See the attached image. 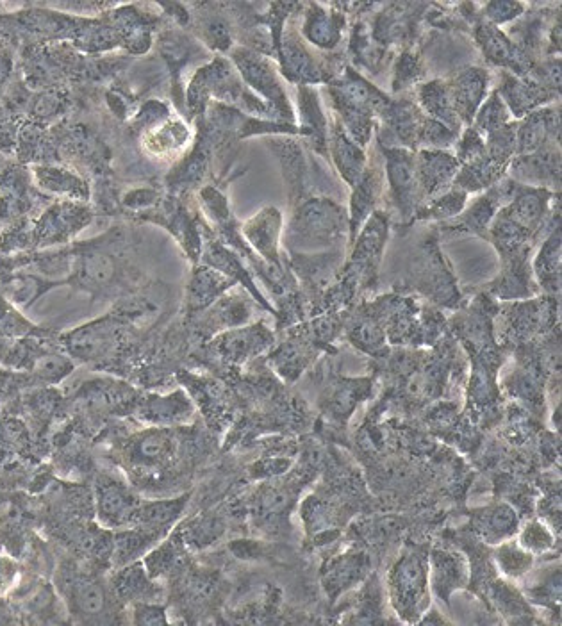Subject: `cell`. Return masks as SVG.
I'll return each instance as SVG.
<instances>
[{
    "mask_svg": "<svg viewBox=\"0 0 562 626\" xmlns=\"http://www.w3.org/2000/svg\"><path fill=\"white\" fill-rule=\"evenodd\" d=\"M134 498L116 482H104L99 487V512L111 527L124 525L134 516Z\"/></svg>",
    "mask_w": 562,
    "mask_h": 626,
    "instance_id": "cell-16",
    "label": "cell"
},
{
    "mask_svg": "<svg viewBox=\"0 0 562 626\" xmlns=\"http://www.w3.org/2000/svg\"><path fill=\"white\" fill-rule=\"evenodd\" d=\"M281 225V213L275 207H265L254 218H250L243 227V234L250 241V245L256 248L259 254H263L268 261L275 264L279 263L277 245H279Z\"/></svg>",
    "mask_w": 562,
    "mask_h": 626,
    "instance_id": "cell-11",
    "label": "cell"
},
{
    "mask_svg": "<svg viewBox=\"0 0 562 626\" xmlns=\"http://www.w3.org/2000/svg\"><path fill=\"white\" fill-rule=\"evenodd\" d=\"M36 177L45 190L65 193L70 197H86V184L74 173L61 168H36Z\"/></svg>",
    "mask_w": 562,
    "mask_h": 626,
    "instance_id": "cell-22",
    "label": "cell"
},
{
    "mask_svg": "<svg viewBox=\"0 0 562 626\" xmlns=\"http://www.w3.org/2000/svg\"><path fill=\"white\" fill-rule=\"evenodd\" d=\"M281 145H277L279 156H281L282 168L286 175V182L290 188L291 200L302 197L304 193V179H306V163L302 150L298 149L293 141H277Z\"/></svg>",
    "mask_w": 562,
    "mask_h": 626,
    "instance_id": "cell-20",
    "label": "cell"
},
{
    "mask_svg": "<svg viewBox=\"0 0 562 626\" xmlns=\"http://www.w3.org/2000/svg\"><path fill=\"white\" fill-rule=\"evenodd\" d=\"M459 132L448 129L447 125L441 124L434 118H425L422 131L418 136V145H430V147H448L457 140Z\"/></svg>",
    "mask_w": 562,
    "mask_h": 626,
    "instance_id": "cell-26",
    "label": "cell"
},
{
    "mask_svg": "<svg viewBox=\"0 0 562 626\" xmlns=\"http://www.w3.org/2000/svg\"><path fill=\"white\" fill-rule=\"evenodd\" d=\"M461 163L443 150H422L416 157V179L422 197H432L454 184Z\"/></svg>",
    "mask_w": 562,
    "mask_h": 626,
    "instance_id": "cell-6",
    "label": "cell"
},
{
    "mask_svg": "<svg viewBox=\"0 0 562 626\" xmlns=\"http://www.w3.org/2000/svg\"><path fill=\"white\" fill-rule=\"evenodd\" d=\"M345 17L341 13L325 11L322 6L311 4L304 22V36L320 49H334L343 36Z\"/></svg>",
    "mask_w": 562,
    "mask_h": 626,
    "instance_id": "cell-14",
    "label": "cell"
},
{
    "mask_svg": "<svg viewBox=\"0 0 562 626\" xmlns=\"http://www.w3.org/2000/svg\"><path fill=\"white\" fill-rule=\"evenodd\" d=\"M382 172L379 166L364 168L361 179L354 186L352 195V236H356L359 225L366 220V216L372 213L377 204V198L382 191Z\"/></svg>",
    "mask_w": 562,
    "mask_h": 626,
    "instance_id": "cell-15",
    "label": "cell"
},
{
    "mask_svg": "<svg viewBox=\"0 0 562 626\" xmlns=\"http://www.w3.org/2000/svg\"><path fill=\"white\" fill-rule=\"evenodd\" d=\"M484 147H486V138L473 125H470V129H466L463 138L457 143V161L461 165L470 163L472 159L482 154Z\"/></svg>",
    "mask_w": 562,
    "mask_h": 626,
    "instance_id": "cell-30",
    "label": "cell"
},
{
    "mask_svg": "<svg viewBox=\"0 0 562 626\" xmlns=\"http://www.w3.org/2000/svg\"><path fill=\"white\" fill-rule=\"evenodd\" d=\"M191 140L190 127L179 118H166L150 127L141 138L145 152L152 157H174L188 147Z\"/></svg>",
    "mask_w": 562,
    "mask_h": 626,
    "instance_id": "cell-10",
    "label": "cell"
},
{
    "mask_svg": "<svg viewBox=\"0 0 562 626\" xmlns=\"http://www.w3.org/2000/svg\"><path fill=\"white\" fill-rule=\"evenodd\" d=\"M227 284H231V281H227L222 275L211 270L197 272L190 288L191 309H202L211 304L213 298L218 297L227 288Z\"/></svg>",
    "mask_w": 562,
    "mask_h": 626,
    "instance_id": "cell-21",
    "label": "cell"
},
{
    "mask_svg": "<svg viewBox=\"0 0 562 626\" xmlns=\"http://www.w3.org/2000/svg\"><path fill=\"white\" fill-rule=\"evenodd\" d=\"M464 202H466V193L454 188V190L445 193L443 197L432 200V204H430L425 211H422V215L420 216H422V218H429V216H436V218L454 216L463 209Z\"/></svg>",
    "mask_w": 562,
    "mask_h": 626,
    "instance_id": "cell-28",
    "label": "cell"
},
{
    "mask_svg": "<svg viewBox=\"0 0 562 626\" xmlns=\"http://www.w3.org/2000/svg\"><path fill=\"white\" fill-rule=\"evenodd\" d=\"M423 77V68L420 59L404 52L398 59L397 72H395V81H393V91H402L414 83H418Z\"/></svg>",
    "mask_w": 562,
    "mask_h": 626,
    "instance_id": "cell-27",
    "label": "cell"
},
{
    "mask_svg": "<svg viewBox=\"0 0 562 626\" xmlns=\"http://www.w3.org/2000/svg\"><path fill=\"white\" fill-rule=\"evenodd\" d=\"M202 38L206 40L211 47L215 49L225 50L231 47V31L222 18L211 17L202 22Z\"/></svg>",
    "mask_w": 562,
    "mask_h": 626,
    "instance_id": "cell-29",
    "label": "cell"
},
{
    "mask_svg": "<svg viewBox=\"0 0 562 626\" xmlns=\"http://www.w3.org/2000/svg\"><path fill=\"white\" fill-rule=\"evenodd\" d=\"M382 152L386 157V175L391 198L402 211V215H413L418 198L422 197L416 179V157L413 152L405 149L382 147Z\"/></svg>",
    "mask_w": 562,
    "mask_h": 626,
    "instance_id": "cell-3",
    "label": "cell"
},
{
    "mask_svg": "<svg viewBox=\"0 0 562 626\" xmlns=\"http://www.w3.org/2000/svg\"><path fill=\"white\" fill-rule=\"evenodd\" d=\"M106 591L91 578H75L70 587V602L81 616H99L106 610Z\"/></svg>",
    "mask_w": 562,
    "mask_h": 626,
    "instance_id": "cell-19",
    "label": "cell"
},
{
    "mask_svg": "<svg viewBox=\"0 0 562 626\" xmlns=\"http://www.w3.org/2000/svg\"><path fill=\"white\" fill-rule=\"evenodd\" d=\"M298 104H300V113H302V134H307L315 140L316 150L327 154V122L323 116L320 102L316 97V91L300 86L298 90Z\"/></svg>",
    "mask_w": 562,
    "mask_h": 626,
    "instance_id": "cell-18",
    "label": "cell"
},
{
    "mask_svg": "<svg viewBox=\"0 0 562 626\" xmlns=\"http://www.w3.org/2000/svg\"><path fill=\"white\" fill-rule=\"evenodd\" d=\"M559 109H539L516 125V152L530 154L550 141L559 143Z\"/></svg>",
    "mask_w": 562,
    "mask_h": 626,
    "instance_id": "cell-9",
    "label": "cell"
},
{
    "mask_svg": "<svg viewBox=\"0 0 562 626\" xmlns=\"http://www.w3.org/2000/svg\"><path fill=\"white\" fill-rule=\"evenodd\" d=\"M496 91L502 100H505L507 109L513 111L514 116L529 115L532 109L559 97V93L546 90L545 86L532 81L530 77H516L507 72L502 75V84Z\"/></svg>",
    "mask_w": 562,
    "mask_h": 626,
    "instance_id": "cell-8",
    "label": "cell"
},
{
    "mask_svg": "<svg viewBox=\"0 0 562 626\" xmlns=\"http://www.w3.org/2000/svg\"><path fill=\"white\" fill-rule=\"evenodd\" d=\"M488 86L489 74L482 68H468L448 81V97L461 122L472 125Z\"/></svg>",
    "mask_w": 562,
    "mask_h": 626,
    "instance_id": "cell-5",
    "label": "cell"
},
{
    "mask_svg": "<svg viewBox=\"0 0 562 626\" xmlns=\"http://www.w3.org/2000/svg\"><path fill=\"white\" fill-rule=\"evenodd\" d=\"M13 569L9 566V562L0 561V589H6V585L8 582H11V578H13Z\"/></svg>",
    "mask_w": 562,
    "mask_h": 626,
    "instance_id": "cell-32",
    "label": "cell"
},
{
    "mask_svg": "<svg viewBox=\"0 0 562 626\" xmlns=\"http://www.w3.org/2000/svg\"><path fill=\"white\" fill-rule=\"evenodd\" d=\"M511 175L516 181L530 182L536 186H557L561 182V154L557 141L546 143L545 147L514 157Z\"/></svg>",
    "mask_w": 562,
    "mask_h": 626,
    "instance_id": "cell-4",
    "label": "cell"
},
{
    "mask_svg": "<svg viewBox=\"0 0 562 626\" xmlns=\"http://www.w3.org/2000/svg\"><path fill=\"white\" fill-rule=\"evenodd\" d=\"M523 9H525V6L520 4V2H491L484 8L486 22L493 25L511 22L514 18L520 17Z\"/></svg>",
    "mask_w": 562,
    "mask_h": 626,
    "instance_id": "cell-31",
    "label": "cell"
},
{
    "mask_svg": "<svg viewBox=\"0 0 562 626\" xmlns=\"http://www.w3.org/2000/svg\"><path fill=\"white\" fill-rule=\"evenodd\" d=\"M475 129L486 138L489 134L502 129L509 122V109L505 106L504 100L498 95V91H493V95L489 97L488 102L480 108L479 113L475 115Z\"/></svg>",
    "mask_w": 562,
    "mask_h": 626,
    "instance_id": "cell-23",
    "label": "cell"
},
{
    "mask_svg": "<svg viewBox=\"0 0 562 626\" xmlns=\"http://www.w3.org/2000/svg\"><path fill=\"white\" fill-rule=\"evenodd\" d=\"M343 209L327 198H311L302 204L291 223V236L315 241L318 245H329L339 238L343 229Z\"/></svg>",
    "mask_w": 562,
    "mask_h": 626,
    "instance_id": "cell-2",
    "label": "cell"
},
{
    "mask_svg": "<svg viewBox=\"0 0 562 626\" xmlns=\"http://www.w3.org/2000/svg\"><path fill=\"white\" fill-rule=\"evenodd\" d=\"M559 250H561V243H559V232H555L552 238L546 241L545 248L541 250L538 259V273L541 275V281L545 279H552V281L559 284V270H561V259H559Z\"/></svg>",
    "mask_w": 562,
    "mask_h": 626,
    "instance_id": "cell-25",
    "label": "cell"
},
{
    "mask_svg": "<svg viewBox=\"0 0 562 626\" xmlns=\"http://www.w3.org/2000/svg\"><path fill=\"white\" fill-rule=\"evenodd\" d=\"M281 58L284 75L293 83L306 86V84L322 81L320 66L316 65L315 59L311 58V54L304 49L297 34L288 33L284 36Z\"/></svg>",
    "mask_w": 562,
    "mask_h": 626,
    "instance_id": "cell-13",
    "label": "cell"
},
{
    "mask_svg": "<svg viewBox=\"0 0 562 626\" xmlns=\"http://www.w3.org/2000/svg\"><path fill=\"white\" fill-rule=\"evenodd\" d=\"M232 61L238 66L245 83L268 100L266 106L270 109V116H277V118H284L291 122L293 111H291L290 102L282 90L270 61H266L263 56L248 49L232 50Z\"/></svg>",
    "mask_w": 562,
    "mask_h": 626,
    "instance_id": "cell-1",
    "label": "cell"
},
{
    "mask_svg": "<svg viewBox=\"0 0 562 626\" xmlns=\"http://www.w3.org/2000/svg\"><path fill=\"white\" fill-rule=\"evenodd\" d=\"M331 152L343 181L354 188L366 168V156L363 147H359L356 141L348 136L338 120L332 124Z\"/></svg>",
    "mask_w": 562,
    "mask_h": 626,
    "instance_id": "cell-12",
    "label": "cell"
},
{
    "mask_svg": "<svg viewBox=\"0 0 562 626\" xmlns=\"http://www.w3.org/2000/svg\"><path fill=\"white\" fill-rule=\"evenodd\" d=\"M418 100L427 113L434 120H438L443 125H447L448 129L459 132L461 120L455 115L452 102L448 97L447 83L443 81H432L429 84H423L418 90Z\"/></svg>",
    "mask_w": 562,
    "mask_h": 626,
    "instance_id": "cell-17",
    "label": "cell"
},
{
    "mask_svg": "<svg viewBox=\"0 0 562 626\" xmlns=\"http://www.w3.org/2000/svg\"><path fill=\"white\" fill-rule=\"evenodd\" d=\"M379 115L384 120V131L388 132L386 141H395L411 149L418 147V136L422 131L425 116L416 104L409 100L398 102L388 100L379 111Z\"/></svg>",
    "mask_w": 562,
    "mask_h": 626,
    "instance_id": "cell-7",
    "label": "cell"
},
{
    "mask_svg": "<svg viewBox=\"0 0 562 626\" xmlns=\"http://www.w3.org/2000/svg\"><path fill=\"white\" fill-rule=\"evenodd\" d=\"M266 339H268V334L263 332V330L261 332L259 330L234 332V334L225 336L222 350H224L227 357H231L234 361H241L250 352H259L266 345Z\"/></svg>",
    "mask_w": 562,
    "mask_h": 626,
    "instance_id": "cell-24",
    "label": "cell"
}]
</instances>
